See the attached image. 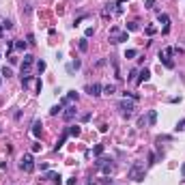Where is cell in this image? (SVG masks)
Returning a JSON list of instances; mask_svg holds the SVG:
<instances>
[{
	"label": "cell",
	"instance_id": "7",
	"mask_svg": "<svg viewBox=\"0 0 185 185\" xmlns=\"http://www.w3.org/2000/svg\"><path fill=\"white\" fill-rule=\"evenodd\" d=\"M149 80H151V71L142 69L140 73H138V78H136V84H142V82H149Z\"/></svg>",
	"mask_w": 185,
	"mask_h": 185
},
{
	"label": "cell",
	"instance_id": "3",
	"mask_svg": "<svg viewBox=\"0 0 185 185\" xmlns=\"http://www.w3.org/2000/svg\"><path fill=\"white\" fill-rule=\"evenodd\" d=\"M20 168L24 172H32L35 170V159H32V155H24L22 159H20Z\"/></svg>",
	"mask_w": 185,
	"mask_h": 185
},
{
	"label": "cell",
	"instance_id": "26",
	"mask_svg": "<svg viewBox=\"0 0 185 185\" xmlns=\"http://www.w3.org/2000/svg\"><path fill=\"white\" fill-rule=\"evenodd\" d=\"M37 71H39V73L45 71V60H39V62H37Z\"/></svg>",
	"mask_w": 185,
	"mask_h": 185
},
{
	"label": "cell",
	"instance_id": "31",
	"mask_svg": "<svg viewBox=\"0 0 185 185\" xmlns=\"http://www.w3.org/2000/svg\"><path fill=\"white\" fill-rule=\"evenodd\" d=\"M93 35H95V28H93V26H90V28H86V32H84V37H86V39H88V37H93Z\"/></svg>",
	"mask_w": 185,
	"mask_h": 185
},
{
	"label": "cell",
	"instance_id": "19",
	"mask_svg": "<svg viewBox=\"0 0 185 185\" xmlns=\"http://www.w3.org/2000/svg\"><path fill=\"white\" fill-rule=\"evenodd\" d=\"M157 20H159L164 26H168V22H170V17L168 15H166V13H159V15H157Z\"/></svg>",
	"mask_w": 185,
	"mask_h": 185
},
{
	"label": "cell",
	"instance_id": "12",
	"mask_svg": "<svg viewBox=\"0 0 185 185\" xmlns=\"http://www.w3.org/2000/svg\"><path fill=\"white\" fill-rule=\"evenodd\" d=\"M67 138H69V131H62V136L58 138V142H56V151H58V149H62V144L67 142Z\"/></svg>",
	"mask_w": 185,
	"mask_h": 185
},
{
	"label": "cell",
	"instance_id": "2",
	"mask_svg": "<svg viewBox=\"0 0 185 185\" xmlns=\"http://www.w3.org/2000/svg\"><path fill=\"white\" fill-rule=\"evenodd\" d=\"M116 108L123 112V116H125V118H129V116H131V112L136 110V101H134V99H127V97H125L123 101H118V104H116Z\"/></svg>",
	"mask_w": 185,
	"mask_h": 185
},
{
	"label": "cell",
	"instance_id": "34",
	"mask_svg": "<svg viewBox=\"0 0 185 185\" xmlns=\"http://www.w3.org/2000/svg\"><path fill=\"white\" fill-rule=\"evenodd\" d=\"M127 30H138V24L131 22V24H127Z\"/></svg>",
	"mask_w": 185,
	"mask_h": 185
},
{
	"label": "cell",
	"instance_id": "27",
	"mask_svg": "<svg viewBox=\"0 0 185 185\" xmlns=\"http://www.w3.org/2000/svg\"><path fill=\"white\" fill-rule=\"evenodd\" d=\"M146 125H149V123H146V116H140V118H138V127H146Z\"/></svg>",
	"mask_w": 185,
	"mask_h": 185
},
{
	"label": "cell",
	"instance_id": "40",
	"mask_svg": "<svg viewBox=\"0 0 185 185\" xmlns=\"http://www.w3.org/2000/svg\"><path fill=\"white\" fill-rule=\"evenodd\" d=\"M101 183H104V185H114V183H112V179H104Z\"/></svg>",
	"mask_w": 185,
	"mask_h": 185
},
{
	"label": "cell",
	"instance_id": "32",
	"mask_svg": "<svg viewBox=\"0 0 185 185\" xmlns=\"http://www.w3.org/2000/svg\"><path fill=\"white\" fill-rule=\"evenodd\" d=\"M155 162H157V155H155V153H151V155H149V166H153Z\"/></svg>",
	"mask_w": 185,
	"mask_h": 185
},
{
	"label": "cell",
	"instance_id": "43",
	"mask_svg": "<svg viewBox=\"0 0 185 185\" xmlns=\"http://www.w3.org/2000/svg\"><path fill=\"white\" fill-rule=\"evenodd\" d=\"M2 30H4V28H2V26H0V39H2Z\"/></svg>",
	"mask_w": 185,
	"mask_h": 185
},
{
	"label": "cell",
	"instance_id": "30",
	"mask_svg": "<svg viewBox=\"0 0 185 185\" xmlns=\"http://www.w3.org/2000/svg\"><path fill=\"white\" fill-rule=\"evenodd\" d=\"M93 153H95V155L99 157L101 153H104V146H101V144H97V146H95V151H93Z\"/></svg>",
	"mask_w": 185,
	"mask_h": 185
},
{
	"label": "cell",
	"instance_id": "17",
	"mask_svg": "<svg viewBox=\"0 0 185 185\" xmlns=\"http://www.w3.org/2000/svg\"><path fill=\"white\" fill-rule=\"evenodd\" d=\"M123 41H129L127 30H125V32H118V37H116V43H123Z\"/></svg>",
	"mask_w": 185,
	"mask_h": 185
},
{
	"label": "cell",
	"instance_id": "15",
	"mask_svg": "<svg viewBox=\"0 0 185 185\" xmlns=\"http://www.w3.org/2000/svg\"><path fill=\"white\" fill-rule=\"evenodd\" d=\"M56 177H58V172H52V170H48V172H45V177H43V181H54Z\"/></svg>",
	"mask_w": 185,
	"mask_h": 185
},
{
	"label": "cell",
	"instance_id": "10",
	"mask_svg": "<svg viewBox=\"0 0 185 185\" xmlns=\"http://www.w3.org/2000/svg\"><path fill=\"white\" fill-rule=\"evenodd\" d=\"M146 123H149V125H155L157 123V110H151V112L146 114Z\"/></svg>",
	"mask_w": 185,
	"mask_h": 185
},
{
	"label": "cell",
	"instance_id": "44",
	"mask_svg": "<svg viewBox=\"0 0 185 185\" xmlns=\"http://www.w3.org/2000/svg\"><path fill=\"white\" fill-rule=\"evenodd\" d=\"M0 86H2V76H0Z\"/></svg>",
	"mask_w": 185,
	"mask_h": 185
},
{
	"label": "cell",
	"instance_id": "13",
	"mask_svg": "<svg viewBox=\"0 0 185 185\" xmlns=\"http://www.w3.org/2000/svg\"><path fill=\"white\" fill-rule=\"evenodd\" d=\"M30 82H32V76H28V73H22V84H24V88H28Z\"/></svg>",
	"mask_w": 185,
	"mask_h": 185
},
{
	"label": "cell",
	"instance_id": "1",
	"mask_svg": "<svg viewBox=\"0 0 185 185\" xmlns=\"http://www.w3.org/2000/svg\"><path fill=\"white\" fill-rule=\"evenodd\" d=\"M144 177H146L144 164H140V162L131 164V168H129V172H127V179H131V181H136V183H140V181H144Z\"/></svg>",
	"mask_w": 185,
	"mask_h": 185
},
{
	"label": "cell",
	"instance_id": "16",
	"mask_svg": "<svg viewBox=\"0 0 185 185\" xmlns=\"http://www.w3.org/2000/svg\"><path fill=\"white\" fill-rule=\"evenodd\" d=\"M78 48H80V52H86V50H88V41H86V37H84V39H80Z\"/></svg>",
	"mask_w": 185,
	"mask_h": 185
},
{
	"label": "cell",
	"instance_id": "24",
	"mask_svg": "<svg viewBox=\"0 0 185 185\" xmlns=\"http://www.w3.org/2000/svg\"><path fill=\"white\" fill-rule=\"evenodd\" d=\"M136 76H138V69H131V71H129V76H127V80H129V82H134V80H136Z\"/></svg>",
	"mask_w": 185,
	"mask_h": 185
},
{
	"label": "cell",
	"instance_id": "33",
	"mask_svg": "<svg viewBox=\"0 0 185 185\" xmlns=\"http://www.w3.org/2000/svg\"><path fill=\"white\" fill-rule=\"evenodd\" d=\"M181 129H185V118H181V121L177 123V131H181Z\"/></svg>",
	"mask_w": 185,
	"mask_h": 185
},
{
	"label": "cell",
	"instance_id": "28",
	"mask_svg": "<svg viewBox=\"0 0 185 185\" xmlns=\"http://www.w3.org/2000/svg\"><path fill=\"white\" fill-rule=\"evenodd\" d=\"M2 28H4V30H11V28H13V22H9V20L2 22Z\"/></svg>",
	"mask_w": 185,
	"mask_h": 185
},
{
	"label": "cell",
	"instance_id": "4",
	"mask_svg": "<svg viewBox=\"0 0 185 185\" xmlns=\"http://www.w3.org/2000/svg\"><path fill=\"white\" fill-rule=\"evenodd\" d=\"M32 62H35V56H32V54H24V60H22V73H30Z\"/></svg>",
	"mask_w": 185,
	"mask_h": 185
},
{
	"label": "cell",
	"instance_id": "18",
	"mask_svg": "<svg viewBox=\"0 0 185 185\" xmlns=\"http://www.w3.org/2000/svg\"><path fill=\"white\" fill-rule=\"evenodd\" d=\"M80 65H82V62H80V60H78V58H76V60H73V62H71V65H67V71H69V73H71V71H73V69H80Z\"/></svg>",
	"mask_w": 185,
	"mask_h": 185
},
{
	"label": "cell",
	"instance_id": "14",
	"mask_svg": "<svg viewBox=\"0 0 185 185\" xmlns=\"http://www.w3.org/2000/svg\"><path fill=\"white\" fill-rule=\"evenodd\" d=\"M104 93H106V95H114V93H116V84H106Z\"/></svg>",
	"mask_w": 185,
	"mask_h": 185
},
{
	"label": "cell",
	"instance_id": "35",
	"mask_svg": "<svg viewBox=\"0 0 185 185\" xmlns=\"http://www.w3.org/2000/svg\"><path fill=\"white\" fill-rule=\"evenodd\" d=\"M164 54H166V56H172V54H177V52H174V48H166Z\"/></svg>",
	"mask_w": 185,
	"mask_h": 185
},
{
	"label": "cell",
	"instance_id": "23",
	"mask_svg": "<svg viewBox=\"0 0 185 185\" xmlns=\"http://www.w3.org/2000/svg\"><path fill=\"white\" fill-rule=\"evenodd\" d=\"M136 56H138V50H127V52H125V58H129V60L136 58Z\"/></svg>",
	"mask_w": 185,
	"mask_h": 185
},
{
	"label": "cell",
	"instance_id": "37",
	"mask_svg": "<svg viewBox=\"0 0 185 185\" xmlns=\"http://www.w3.org/2000/svg\"><path fill=\"white\" fill-rule=\"evenodd\" d=\"M37 151H41V144H39V142L32 144V153H37Z\"/></svg>",
	"mask_w": 185,
	"mask_h": 185
},
{
	"label": "cell",
	"instance_id": "41",
	"mask_svg": "<svg viewBox=\"0 0 185 185\" xmlns=\"http://www.w3.org/2000/svg\"><path fill=\"white\" fill-rule=\"evenodd\" d=\"M181 177H183V179H185V164H183V166H181Z\"/></svg>",
	"mask_w": 185,
	"mask_h": 185
},
{
	"label": "cell",
	"instance_id": "38",
	"mask_svg": "<svg viewBox=\"0 0 185 185\" xmlns=\"http://www.w3.org/2000/svg\"><path fill=\"white\" fill-rule=\"evenodd\" d=\"M26 41H28V43L32 45V43H35V35H28V37H26Z\"/></svg>",
	"mask_w": 185,
	"mask_h": 185
},
{
	"label": "cell",
	"instance_id": "11",
	"mask_svg": "<svg viewBox=\"0 0 185 185\" xmlns=\"http://www.w3.org/2000/svg\"><path fill=\"white\" fill-rule=\"evenodd\" d=\"M110 162H112V159H108V157H101V155H99V157H97V162H95V168H104V166H106V164H110Z\"/></svg>",
	"mask_w": 185,
	"mask_h": 185
},
{
	"label": "cell",
	"instance_id": "8",
	"mask_svg": "<svg viewBox=\"0 0 185 185\" xmlns=\"http://www.w3.org/2000/svg\"><path fill=\"white\" fill-rule=\"evenodd\" d=\"M41 129H43L41 121H35V123H32V129H30V131H32V136H35V138H41Z\"/></svg>",
	"mask_w": 185,
	"mask_h": 185
},
{
	"label": "cell",
	"instance_id": "42",
	"mask_svg": "<svg viewBox=\"0 0 185 185\" xmlns=\"http://www.w3.org/2000/svg\"><path fill=\"white\" fill-rule=\"evenodd\" d=\"M67 185H76V179H69V181H67Z\"/></svg>",
	"mask_w": 185,
	"mask_h": 185
},
{
	"label": "cell",
	"instance_id": "22",
	"mask_svg": "<svg viewBox=\"0 0 185 185\" xmlns=\"http://www.w3.org/2000/svg\"><path fill=\"white\" fill-rule=\"evenodd\" d=\"M26 45H28V41H15V50H26Z\"/></svg>",
	"mask_w": 185,
	"mask_h": 185
},
{
	"label": "cell",
	"instance_id": "20",
	"mask_svg": "<svg viewBox=\"0 0 185 185\" xmlns=\"http://www.w3.org/2000/svg\"><path fill=\"white\" fill-rule=\"evenodd\" d=\"M0 76H2V78H11V76H13L11 67H2V71H0Z\"/></svg>",
	"mask_w": 185,
	"mask_h": 185
},
{
	"label": "cell",
	"instance_id": "36",
	"mask_svg": "<svg viewBox=\"0 0 185 185\" xmlns=\"http://www.w3.org/2000/svg\"><path fill=\"white\" fill-rule=\"evenodd\" d=\"M153 4H155V0H146V2H144V9H153Z\"/></svg>",
	"mask_w": 185,
	"mask_h": 185
},
{
	"label": "cell",
	"instance_id": "9",
	"mask_svg": "<svg viewBox=\"0 0 185 185\" xmlns=\"http://www.w3.org/2000/svg\"><path fill=\"white\" fill-rule=\"evenodd\" d=\"M159 60L164 62V67H168V69H174V62L168 58V56H166V54L164 52H159Z\"/></svg>",
	"mask_w": 185,
	"mask_h": 185
},
{
	"label": "cell",
	"instance_id": "25",
	"mask_svg": "<svg viewBox=\"0 0 185 185\" xmlns=\"http://www.w3.org/2000/svg\"><path fill=\"white\" fill-rule=\"evenodd\" d=\"M67 99H69V101H78V93H76V90H69Z\"/></svg>",
	"mask_w": 185,
	"mask_h": 185
},
{
	"label": "cell",
	"instance_id": "6",
	"mask_svg": "<svg viewBox=\"0 0 185 185\" xmlns=\"http://www.w3.org/2000/svg\"><path fill=\"white\" fill-rule=\"evenodd\" d=\"M76 116H78V108H76V106H69V108L62 112V118H65V121H73Z\"/></svg>",
	"mask_w": 185,
	"mask_h": 185
},
{
	"label": "cell",
	"instance_id": "5",
	"mask_svg": "<svg viewBox=\"0 0 185 185\" xmlns=\"http://www.w3.org/2000/svg\"><path fill=\"white\" fill-rule=\"evenodd\" d=\"M101 90H104V86L97 84V82H95V84H88V86H86V93H88L90 97H99V95H101Z\"/></svg>",
	"mask_w": 185,
	"mask_h": 185
},
{
	"label": "cell",
	"instance_id": "29",
	"mask_svg": "<svg viewBox=\"0 0 185 185\" xmlns=\"http://www.w3.org/2000/svg\"><path fill=\"white\" fill-rule=\"evenodd\" d=\"M60 110H62V106L58 104V106H54V108L50 110V114H58V112H60Z\"/></svg>",
	"mask_w": 185,
	"mask_h": 185
},
{
	"label": "cell",
	"instance_id": "39",
	"mask_svg": "<svg viewBox=\"0 0 185 185\" xmlns=\"http://www.w3.org/2000/svg\"><path fill=\"white\" fill-rule=\"evenodd\" d=\"M146 35H149V37L155 35V28H153V26H149V28H146Z\"/></svg>",
	"mask_w": 185,
	"mask_h": 185
},
{
	"label": "cell",
	"instance_id": "21",
	"mask_svg": "<svg viewBox=\"0 0 185 185\" xmlns=\"http://www.w3.org/2000/svg\"><path fill=\"white\" fill-rule=\"evenodd\" d=\"M67 131H69V136H80L82 129H80L78 125H73V127H69V129H67Z\"/></svg>",
	"mask_w": 185,
	"mask_h": 185
}]
</instances>
